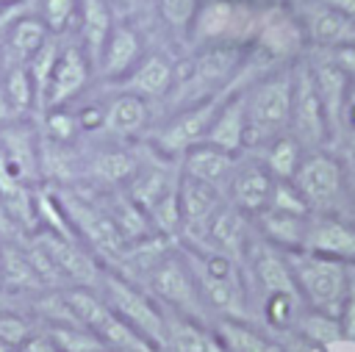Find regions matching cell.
<instances>
[{
	"mask_svg": "<svg viewBox=\"0 0 355 352\" xmlns=\"http://www.w3.org/2000/svg\"><path fill=\"white\" fill-rule=\"evenodd\" d=\"M250 47L244 44H202L191 58L175 67V103L191 105L236 89Z\"/></svg>",
	"mask_w": 355,
	"mask_h": 352,
	"instance_id": "2",
	"label": "cell"
},
{
	"mask_svg": "<svg viewBox=\"0 0 355 352\" xmlns=\"http://www.w3.org/2000/svg\"><path fill=\"white\" fill-rule=\"evenodd\" d=\"M286 258L305 308L338 316L349 294L352 266L311 249H294V252H286Z\"/></svg>",
	"mask_w": 355,
	"mask_h": 352,
	"instance_id": "3",
	"label": "cell"
},
{
	"mask_svg": "<svg viewBox=\"0 0 355 352\" xmlns=\"http://www.w3.org/2000/svg\"><path fill=\"white\" fill-rule=\"evenodd\" d=\"M0 338L8 341V344H14L17 349H22L33 338V330H31V324L22 316H17V313H11V310L3 308L0 310Z\"/></svg>",
	"mask_w": 355,
	"mask_h": 352,
	"instance_id": "44",
	"label": "cell"
},
{
	"mask_svg": "<svg viewBox=\"0 0 355 352\" xmlns=\"http://www.w3.org/2000/svg\"><path fill=\"white\" fill-rule=\"evenodd\" d=\"M139 158L130 150H119V147H103L92 155L89 161V172L97 183L105 186H128L130 177L139 172Z\"/></svg>",
	"mask_w": 355,
	"mask_h": 352,
	"instance_id": "32",
	"label": "cell"
},
{
	"mask_svg": "<svg viewBox=\"0 0 355 352\" xmlns=\"http://www.w3.org/2000/svg\"><path fill=\"white\" fill-rule=\"evenodd\" d=\"M341 158H344V169H347V216L355 222V161L347 158L344 152H341Z\"/></svg>",
	"mask_w": 355,
	"mask_h": 352,
	"instance_id": "48",
	"label": "cell"
},
{
	"mask_svg": "<svg viewBox=\"0 0 355 352\" xmlns=\"http://www.w3.org/2000/svg\"><path fill=\"white\" fill-rule=\"evenodd\" d=\"M349 130H355V80L349 83V94L344 103V133H349Z\"/></svg>",
	"mask_w": 355,
	"mask_h": 352,
	"instance_id": "49",
	"label": "cell"
},
{
	"mask_svg": "<svg viewBox=\"0 0 355 352\" xmlns=\"http://www.w3.org/2000/svg\"><path fill=\"white\" fill-rule=\"evenodd\" d=\"M263 3L258 0H200L189 42L202 44H244L250 47L258 30Z\"/></svg>",
	"mask_w": 355,
	"mask_h": 352,
	"instance_id": "4",
	"label": "cell"
},
{
	"mask_svg": "<svg viewBox=\"0 0 355 352\" xmlns=\"http://www.w3.org/2000/svg\"><path fill=\"white\" fill-rule=\"evenodd\" d=\"M291 333H297L302 341H308L316 349H327V346L344 341L338 316H330V313H322V310H313V308H302Z\"/></svg>",
	"mask_w": 355,
	"mask_h": 352,
	"instance_id": "35",
	"label": "cell"
},
{
	"mask_svg": "<svg viewBox=\"0 0 355 352\" xmlns=\"http://www.w3.org/2000/svg\"><path fill=\"white\" fill-rule=\"evenodd\" d=\"M53 194H55V200H58L72 233L83 244H89L92 252H100V255H105L111 261L125 249V241H122V236H119V230H116V225H114V219H111L105 205H100L97 200H92L80 188L61 186V188H53Z\"/></svg>",
	"mask_w": 355,
	"mask_h": 352,
	"instance_id": "9",
	"label": "cell"
},
{
	"mask_svg": "<svg viewBox=\"0 0 355 352\" xmlns=\"http://www.w3.org/2000/svg\"><path fill=\"white\" fill-rule=\"evenodd\" d=\"M0 285L6 291H44L42 277L17 241H0Z\"/></svg>",
	"mask_w": 355,
	"mask_h": 352,
	"instance_id": "30",
	"label": "cell"
},
{
	"mask_svg": "<svg viewBox=\"0 0 355 352\" xmlns=\"http://www.w3.org/2000/svg\"><path fill=\"white\" fill-rule=\"evenodd\" d=\"M31 236L53 258V263L61 272L64 283H72V285H80V288H97L100 285L103 269L97 266L94 255L83 247L80 238H75V236H58V233L44 230V227L33 230Z\"/></svg>",
	"mask_w": 355,
	"mask_h": 352,
	"instance_id": "12",
	"label": "cell"
},
{
	"mask_svg": "<svg viewBox=\"0 0 355 352\" xmlns=\"http://www.w3.org/2000/svg\"><path fill=\"white\" fill-rule=\"evenodd\" d=\"M225 200L227 197H225L222 188L180 175V180H178V202H180V219H183L180 236H183L186 244H202L205 230H208L214 213L222 208Z\"/></svg>",
	"mask_w": 355,
	"mask_h": 352,
	"instance_id": "13",
	"label": "cell"
},
{
	"mask_svg": "<svg viewBox=\"0 0 355 352\" xmlns=\"http://www.w3.org/2000/svg\"><path fill=\"white\" fill-rule=\"evenodd\" d=\"M150 122V111H147V100L133 94V91H116L108 103H105V130H111L114 136H139Z\"/></svg>",
	"mask_w": 355,
	"mask_h": 352,
	"instance_id": "29",
	"label": "cell"
},
{
	"mask_svg": "<svg viewBox=\"0 0 355 352\" xmlns=\"http://www.w3.org/2000/svg\"><path fill=\"white\" fill-rule=\"evenodd\" d=\"M308 222H311V213H291V211H280L269 205L252 216L255 236L283 252H294L305 247Z\"/></svg>",
	"mask_w": 355,
	"mask_h": 352,
	"instance_id": "21",
	"label": "cell"
},
{
	"mask_svg": "<svg viewBox=\"0 0 355 352\" xmlns=\"http://www.w3.org/2000/svg\"><path fill=\"white\" fill-rule=\"evenodd\" d=\"M105 208H108V213H111V219H114V225H116V230H119L125 244H136V241L158 236L153 222H150V216H147V211L139 202H133L130 197H111V202Z\"/></svg>",
	"mask_w": 355,
	"mask_h": 352,
	"instance_id": "34",
	"label": "cell"
},
{
	"mask_svg": "<svg viewBox=\"0 0 355 352\" xmlns=\"http://www.w3.org/2000/svg\"><path fill=\"white\" fill-rule=\"evenodd\" d=\"M258 3H266V0H258Z\"/></svg>",
	"mask_w": 355,
	"mask_h": 352,
	"instance_id": "54",
	"label": "cell"
},
{
	"mask_svg": "<svg viewBox=\"0 0 355 352\" xmlns=\"http://www.w3.org/2000/svg\"><path fill=\"white\" fill-rule=\"evenodd\" d=\"M322 53L324 58H330L338 69H344L349 75V80H355V42H347V44H336V47H327V50H316Z\"/></svg>",
	"mask_w": 355,
	"mask_h": 352,
	"instance_id": "45",
	"label": "cell"
},
{
	"mask_svg": "<svg viewBox=\"0 0 355 352\" xmlns=\"http://www.w3.org/2000/svg\"><path fill=\"white\" fill-rule=\"evenodd\" d=\"M236 158L233 152L222 150V147H214L208 141H200L194 147H189L183 155H180V175L186 177H194V180H202V183H211L216 188L225 191L227 186V177L236 166Z\"/></svg>",
	"mask_w": 355,
	"mask_h": 352,
	"instance_id": "22",
	"label": "cell"
},
{
	"mask_svg": "<svg viewBox=\"0 0 355 352\" xmlns=\"http://www.w3.org/2000/svg\"><path fill=\"white\" fill-rule=\"evenodd\" d=\"M0 86L6 91V100L11 105V111L22 119L28 111L39 108V100H36V89H33V80H31V72L25 64H17V67H6L3 78H0Z\"/></svg>",
	"mask_w": 355,
	"mask_h": 352,
	"instance_id": "37",
	"label": "cell"
},
{
	"mask_svg": "<svg viewBox=\"0 0 355 352\" xmlns=\"http://www.w3.org/2000/svg\"><path fill=\"white\" fill-rule=\"evenodd\" d=\"M252 152L261 158V164L269 169V175L275 180H291L294 172L300 169L302 155H305L302 144L291 133H280L277 139L266 141L261 150H252Z\"/></svg>",
	"mask_w": 355,
	"mask_h": 352,
	"instance_id": "33",
	"label": "cell"
},
{
	"mask_svg": "<svg viewBox=\"0 0 355 352\" xmlns=\"http://www.w3.org/2000/svg\"><path fill=\"white\" fill-rule=\"evenodd\" d=\"M166 310V308H164ZM161 352H225L205 322L166 310V335Z\"/></svg>",
	"mask_w": 355,
	"mask_h": 352,
	"instance_id": "26",
	"label": "cell"
},
{
	"mask_svg": "<svg viewBox=\"0 0 355 352\" xmlns=\"http://www.w3.org/2000/svg\"><path fill=\"white\" fill-rule=\"evenodd\" d=\"M0 352H19V349H17L14 344H8V341H3V338H0Z\"/></svg>",
	"mask_w": 355,
	"mask_h": 352,
	"instance_id": "52",
	"label": "cell"
},
{
	"mask_svg": "<svg viewBox=\"0 0 355 352\" xmlns=\"http://www.w3.org/2000/svg\"><path fill=\"white\" fill-rule=\"evenodd\" d=\"M58 53H61V44L58 39L50 33L47 42L31 55V61L25 64L28 72H31V80H33V89H36V100H39V108H44V100H47V86H50V78H53V69H55V61H58Z\"/></svg>",
	"mask_w": 355,
	"mask_h": 352,
	"instance_id": "39",
	"label": "cell"
},
{
	"mask_svg": "<svg viewBox=\"0 0 355 352\" xmlns=\"http://www.w3.org/2000/svg\"><path fill=\"white\" fill-rule=\"evenodd\" d=\"M89 75H92V64L86 58L83 47L61 44V53H58V61H55V69H53V78L47 86L44 108H58V105H67L69 100H75L86 89Z\"/></svg>",
	"mask_w": 355,
	"mask_h": 352,
	"instance_id": "20",
	"label": "cell"
},
{
	"mask_svg": "<svg viewBox=\"0 0 355 352\" xmlns=\"http://www.w3.org/2000/svg\"><path fill=\"white\" fill-rule=\"evenodd\" d=\"M302 249L355 266V222L338 213H311Z\"/></svg>",
	"mask_w": 355,
	"mask_h": 352,
	"instance_id": "19",
	"label": "cell"
},
{
	"mask_svg": "<svg viewBox=\"0 0 355 352\" xmlns=\"http://www.w3.org/2000/svg\"><path fill=\"white\" fill-rule=\"evenodd\" d=\"M305 61H308L313 86L319 91V100L324 105V114H327V122H330V130H333V147H338V141L344 136V103H347L352 80L344 69H338L330 58H324L316 50H308Z\"/></svg>",
	"mask_w": 355,
	"mask_h": 352,
	"instance_id": "14",
	"label": "cell"
},
{
	"mask_svg": "<svg viewBox=\"0 0 355 352\" xmlns=\"http://www.w3.org/2000/svg\"><path fill=\"white\" fill-rule=\"evenodd\" d=\"M78 19H80V39H83L80 47L92 69H97V61L114 28V14L105 0H78Z\"/></svg>",
	"mask_w": 355,
	"mask_h": 352,
	"instance_id": "28",
	"label": "cell"
},
{
	"mask_svg": "<svg viewBox=\"0 0 355 352\" xmlns=\"http://www.w3.org/2000/svg\"><path fill=\"white\" fill-rule=\"evenodd\" d=\"M39 17H42L44 28L53 36H58L78 17V0H42V14Z\"/></svg>",
	"mask_w": 355,
	"mask_h": 352,
	"instance_id": "42",
	"label": "cell"
},
{
	"mask_svg": "<svg viewBox=\"0 0 355 352\" xmlns=\"http://www.w3.org/2000/svg\"><path fill=\"white\" fill-rule=\"evenodd\" d=\"M155 8H158L161 22L169 30L189 36V28L194 22V14L200 8V0H155Z\"/></svg>",
	"mask_w": 355,
	"mask_h": 352,
	"instance_id": "40",
	"label": "cell"
},
{
	"mask_svg": "<svg viewBox=\"0 0 355 352\" xmlns=\"http://www.w3.org/2000/svg\"><path fill=\"white\" fill-rule=\"evenodd\" d=\"M302 308H305V302L300 299V294L277 291V294H263V299H261V316H263L269 333H291Z\"/></svg>",
	"mask_w": 355,
	"mask_h": 352,
	"instance_id": "36",
	"label": "cell"
},
{
	"mask_svg": "<svg viewBox=\"0 0 355 352\" xmlns=\"http://www.w3.org/2000/svg\"><path fill=\"white\" fill-rule=\"evenodd\" d=\"M11 119H19V116L11 111V105H8V100H6V91H3V86H0V125H6V122H11Z\"/></svg>",
	"mask_w": 355,
	"mask_h": 352,
	"instance_id": "51",
	"label": "cell"
},
{
	"mask_svg": "<svg viewBox=\"0 0 355 352\" xmlns=\"http://www.w3.org/2000/svg\"><path fill=\"white\" fill-rule=\"evenodd\" d=\"M288 133L302 144L305 152L333 147V130H330L324 105L319 100V91L313 86V78H311V69H308L305 55L294 61V91H291V122H288Z\"/></svg>",
	"mask_w": 355,
	"mask_h": 352,
	"instance_id": "10",
	"label": "cell"
},
{
	"mask_svg": "<svg viewBox=\"0 0 355 352\" xmlns=\"http://www.w3.org/2000/svg\"><path fill=\"white\" fill-rule=\"evenodd\" d=\"M119 6H133V3H139V0H116Z\"/></svg>",
	"mask_w": 355,
	"mask_h": 352,
	"instance_id": "53",
	"label": "cell"
},
{
	"mask_svg": "<svg viewBox=\"0 0 355 352\" xmlns=\"http://www.w3.org/2000/svg\"><path fill=\"white\" fill-rule=\"evenodd\" d=\"M44 136L53 139V141H61V144H69L78 133H80V125H78V116L75 111L58 105V108H44Z\"/></svg>",
	"mask_w": 355,
	"mask_h": 352,
	"instance_id": "41",
	"label": "cell"
},
{
	"mask_svg": "<svg viewBox=\"0 0 355 352\" xmlns=\"http://www.w3.org/2000/svg\"><path fill=\"white\" fill-rule=\"evenodd\" d=\"M338 152H344L347 158L355 161V130H349V133L341 136V141H338Z\"/></svg>",
	"mask_w": 355,
	"mask_h": 352,
	"instance_id": "50",
	"label": "cell"
},
{
	"mask_svg": "<svg viewBox=\"0 0 355 352\" xmlns=\"http://www.w3.org/2000/svg\"><path fill=\"white\" fill-rule=\"evenodd\" d=\"M244 269L250 272L252 285L261 288V297L263 294H277V291L300 294L297 285H294V274H291V266H288L286 252L277 249V247H272V244H266L258 236H252V241L247 247Z\"/></svg>",
	"mask_w": 355,
	"mask_h": 352,
	"instance_id": "17",
	"label": "cell"
},
{
	"mask_svg": "<svg viewBox=\"0 0 355 352\" xmlns=\"http://www.w3.org/2000/svg\"><path fill=\"white\" fill-rule=\"evenodd\" d=\"M225 94L211 97V100H200V103H191V105H180L169 116V122L155 133V150L161 155H178L180 158L189 147L205 141V133H208V127L214 122V114L222 105Z\"/></svg>",
	"mask_w": 355,
	"mask_h": 352,
	"instance_id": "11",
	"label": "cell"
},
{
	"mask_svg": "<svg viewBox=\"0 0 355 352\" xmlns=\"http://www.w3.org/2000/svg\"><path fill=\"white\" fill-rule=\"evenodd\" d=\"M50 30L44 28L42 17H31V14H19L8 30L3 33V61L8 67L17 64H28L31 55L47 42Z\"/></svg>",
	"mask_w": 355,
	"mask_h": 352,
	"instance_id": "27",
	"label": "cell"
},
{
	"mask_svg": "<svg viewBox=\"0 0 355 352\" xmlns=\"http://www.w3.org/2000/svg\"><path fill=\"white\" fill-rule=\"evenodd\" d=\"M141 58V36L125 25V22H114L111 28V36L103 47V55L97 61V72L105 78V80H122Z\"/></svg>",
	"mask_w": 355,
	"mask_h": 352,
	"instance_id": "23",
	"label": "cell"
},
{
	"mask_svg": "<svg viewBox=\"0 0 355 352\" xmlns=\"http://www.w3.org/2000/svg\"><path fill=\"white\" fill-rule=\"evenodd\" d=\"M250 53L266 67H288L308 53L305 30L286 0L263 3Z\"/></svg>",
	"mask_w": 355,
	"mask_h": 352,
	"instance_id": "7",
	"label": "cell"
},
{
	"mask_svg": "<svg viewBox=\"0 0 355 352\" xmlns=\"http://www.w3.org/2000/svg\"><path fill=\"white\" fill-rule=\"evenodd\" d=\"M205 141L222 147L233 155L244 152V94L241 89H230L222 105L214 114V122L205 133Z\"/></svg>",
	"mask_w": 355,
	"mask_h": 352,
	"instance_id": "25",
	"label": "cell"
},
{
	"mask_svg": "<svg viewBox=\"0 0 355 352\" xmlns=\"http://www.w3.org/2000/svg\"><path fill=\"white\" fill-rule=\"evenodd\" d=\"M252 236H255L252 216L225 200L222 208L214 213L200 247H208L214 252H222V255L244 263V255H247V247H250Z\"/></svg>",
	"mask_w": 355,
	"mask_h": 352,
	"instance_id": "16",
	"label": "cell"
},
{
	"mask_svg": "<svg viewBox=\"0 0 355 352\" xmlns=\"http://www.w3.org/2000/svg\"><path fill=\"white\" fill-rule=\"evenodd\" d=\"M78 125H80V130H100L103 125H105V105L100 108V105H83L78 114Z\"/></svg>",
	"mask_w": 355,
	"mask_h": 352,
	"instance_id": "47",
	"label": "cell"
},
{
	"mask_svg": "<svg viewBox=\"0 0 355 352\" xmlns=\"http://www.w3.org/2000/svg\"><path fill=\"white\" fill-rule=\"evenodd\" d=\"M272 183H275V177L261 164V158L255 152H247V155L236 158V166H233L227 186H225V197H227V202H233L244 213L255 216L258 211H263L269 205Z\"/></svg>",
	"mask_w": 355,
	"mask_h": 352,
	"instance_id": "15",
	"label": "cell"
},
{
	"mask_svg": "<svg viewBox=\"0 0 355 352\" xmlns=\"http://www.w3.org/2000/svg\"><path fill=\"white\" fill-rule=\"evenodd\" d=\"M294 186L311 213L347 216V169L338 150H311L294 172Z\"/></svg>",
	"mask_w": 355,
	"mask_h": 352,
	"instance_id": "5",
	"label": "cell"
},
{
	"mask_svg": "<svg viewBox=\"0 0 355 352\" xmlns=\"http://www.w3.org/2000/svg\"><path fill=\"white\" fill-rule=\"evenodd\" d=\"M103 288V299L105 305L122 319L128 322L144 341H150L158 352L164 349V335H166V310L158 299H153L139 283L128 280L119 272H103L100 285Z\"/></svg>",
	"mask_w": 355,
	"mask_h": 352,
	"instance_id": "6",
	"label": "cell"
},
{
	"mask_svg": "<svg viewBox=\"0 0 355 352\" xmlns=\"http://www.w3.org/2000/svg\"><path fill=\"white\" fill-rule=\"evenodd\" d=\"M269 208H280V211H291V213H311L305 200H302V194L297 191L294 180H275L272 183Z\"/></svg>",
	"mask_w": 355,
	"mask_h": 352,
	"instance_id": "43",
	"label": "cell"
},
{
	"mask_svg": "<svg viewBox=\"0 0 355 352\" xmlns=\"http://www.w3.org/2000/svg\"><path fill=\"white\" fill-rule=\"evenodd\" d=\"M178 180H180V169L172 172L166 166H139V172L128 183V197L147 211L158 200L172 194L178 188Z\"/></svg>",
	"mask_w": 355,
	"mask_h": 352,
	"instance_id": "31",
	"label": "cell"
},
{
	"mask_svg": "<svg viewBox=\"0 0 355 352\" xmlns=\"http://www.w3.org/2000/svg\"><path fill=\"white\" fill-rule=\"evenodd\" d=\"M39 141H42V136H36V130L25 119H11V122L0 125V152H3L6 164L11 166V172L25 186H31L36 177H42Z\"/></svg>",
	"mask_w": 355,
	"mask_h": 352,
	"instance_id": "18",
	"label": "cell"
},
{
	"mask_svg": "<svg viewBox=\"0 0 355 352\" xmlns=\"http://www.w3.org/2000/svg\"><path fill=\"white\" fill-rule=\"evenodd\" d=\"M144 285H147L144 291L153 299H158L166 310L189 316V319H197V322H205V310L208 308L202 302V294L197 288L194 272H191L189 258L183 255L180 244L169 247V252L144 277Z\"/></svg>",
	"mask_w": 355,
	"mask_h": 352,
	"instance_id": "8",
	"label": "cell"
},
{
	"mask_svg": "<svg viewBox=\"0 0 355 352\" xmlns=\"http://www.w3.org/2000/svg\"><path fill=\"white\" fill-rule=\"evenodd\" d=\"M119 86H122V91H133L144 100L166 97L175 86V64L161 53L141 55L139 64L119 80Z\"/></svg>",
	"mask_w": 355,
	"mask_h": 352,
	"instance_id": "24",
	"label": "cell"
},
{
	"mask_svg": "<svg viewBox=\"0 0 355 352\" xmlns=\"http://www.w3.org/2000/svg\"><path fill=\"white\" fill-rule=\"evenodd\" d=\"M338 324H341V338L355 344V266H352V283H349V294L344 299V308L338 313Z\"/></svg>",
	"mask_w": 355,
	"mask_h": 352,
	"instance_id": "46",
	"label": "cell"
},
{
	"mask_svg": "<svg viewBox=\"0 0 355 352\" xmlns=\"http://www.w3.org/2000/svg\"><path fill=\"white\" fill-rule=\"evenodd\" d=\"M294 64L277 67L241 89L244 94V152L261 150L266 141L288 133L291 122Z\"/></svg>",
	"mask_w": 355,
	"mask_h": 352,
	"instance_id": "1",
	"label": "cell"
},
{
	"mask_svg": "<svg viewBox=\"0 0 355 352\" xmlns=\"http://www.w3.org/2000/svg\"><path fill=\"white\" fill-rule=\"evenodd\" d=\"M44 338L55 352H108V346L83 324H47Z\"/></svg>",
	"mask_w": 355,
	"mask_h": 352,
	"instance_id": "38",
	"label": "cell"
}]
</instances>
